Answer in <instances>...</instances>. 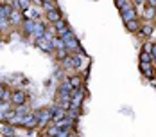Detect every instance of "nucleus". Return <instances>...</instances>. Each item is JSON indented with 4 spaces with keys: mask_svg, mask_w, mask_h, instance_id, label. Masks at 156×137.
<instances>
[{
    "mask_svg": "<svg viewBox=\"0 0 156 137\" xmlns=\"http://www.w3.org/2000/svg\"><path fill=\"white\" fill-rule=\"evenodd\" d=\"M38 124V119L31 116V114H27V116H23L22 117V126H25V128H34Z\"/></svg>",
    "mask_w": 156,
    "mask_h": 137,
    "instance_id": "obj_4",
    "label": "nucleus"
},
{
    "mask_svg": "<svg viewBox=\"0 0 156 137\" xmlns=\"http://www.w3.org/2000/svg\"><path fill=\"white\" fill-rule=\"evenodd\" d=\"M133 2H135V4H138V6H142V4H144L145 0H133Z\"/></svg>",
    "mask_w": 156,
    "mask_h": 137,
    "instance_id": "obj_28",
    "label": "nucleus"
},
{
    "mask_svg": "<svg viewBox=\"0 0 156 137\" xmlns=\"http://www.w3.org/2000/svg\"><path fill=\"white\" fill-rule=\"evenodd\" d=\"M36 45L40 47V49H41L43 52H47V54H50V52L54 51V47H52V44H50V42H47L45 38H38V40H36Z\"/></svg>",
    "mask_w": 156,
    "mask_h": 137,
    "instance_id": "obj_3",
    "label": "nucleus"
},
{
    "mask_svg": "<svg viewBox=\"0 0 156 137\" xmlns=\"http://www.w3.org/2000/svg\"><path fill=\"white\" fill-rule=\"evenodd\" d=\"M0 13L5 16V18H11V16H13V9H11L9 4H2V6H0Z\"/></svg>",
    "mask_w": 156,
    "mask_h": 137,
    "instance_id": "obj_8",
    "label": "nucleus"
},
{
    "mask_svg": "<svg viewBox=\"0 0 156 137\" xmlns=\"http://www.w3.org/2000/svg\"><path fill=\"white\" fill-rule=\"evenodd\" d=\"M154 74H156V72H154Z\"/></svg>",
    "mask_w": 156,
    "mask_h": 137,
    "instance_id": "obj_30",
    "label": "nucleus"
},
{
    "mask_svg": "<svg viewBox=\"0 0 156 137\" xmlns=\"http://www.w3.org/2000/svg\"><path fill=\"white\" fill-rule=\"evenodd\" d=\"M140 31H142V34H145V36H147V34H151L153 27H151V25H144V27H140Z\"/></svg>",
    "mask_w": 156,
    "mask_h": 137,
    "instance_id": "obj_23",
    "label": "nucleus"
},
{
    "mask_svg": "<svg viewBox=\"0 0 156 137\" xmlns=\"http://www.w3.org/2000/svg\"><path fill=\"white\" fill-rule=\"evenodd\" d=\"M43 6H45V9H47V11L56 9V6H54V0H43Z\"/></svg>",
    "mask_w": 156,
    "mask_h": 137,
    "instance_id": "obj_16",
    "label": "nucleus"
},
{
    "mask_svg": "<svg viewBox=\"0 0 156 137\" xmlns=\"http://www.w3.org/2000/svg\"><path fill=\"white\" fill-rule=\"evenodd\" d=\"M140 70L144 72V76L147 78V79H153L154 78V70H153L151 63H147V61H140Z\"/></svg>",
    "mask_w": 156,
    "mask_h": 137,
    "instance_id": "obj_1",
    "label": "nucleus"
},
{
    "mask_svg": "<svg viewBox=\"0 0 156 137\" xmlns=\"http://www.w3.org/2000/svg\"><path fill=\"white\" fill-rule=\"evenodd\" d=\"M70 61H72V67H79V65H81L79 56H70Z\"/></svg>",
    "mask_w": 156,
    "mask_h": 137,
    "instance_id": "obj_21",
    "label": "nucleus"
},
{
    "mask_svg": "<svg viewBox=\"0 0 156 137\" xmlns=\"http://www.w3.org/2000/svg\"><path fill=\"white\" fill-rule=\"evenodd\" d=\"M50 44H52V47H54L56 51H58V49H66V47H65V40H63V38H52V42H50Z\"/></svg>",
    "mask_w": 156,
    "mask_h": 137,
    "instance_id": "obj_11",
    "label": "nucleus"
},
{
    "mask_svg": "<svg viewBox=\"0 0 156 137\" xmlns=\"http://www.w3.org/2000/svg\"><path fill=\"white\" fill-rule=\"evenodd\" d=\"M126 27H127V31H131V32L140 31V25H138V22H136V20H129V22H126Z\"/></svg>",
    "mask_w": 156,
    "mask_h": 137,
    "instance_id": "obj_10",
    "label": "nucleus"
},
{
    "mask_svg": "<svg viewBox=\"0 0 156 137\" xmlns=\"http://www.w3.org/2000/svg\"><path fill=\"white\" fill-rule=\"evenodd\" d=\"M54 25H56V29L58 31H63V29H66V22H65V20H58V22H56V24H54Z\"/></svg>",
    "mask_w": 156,
    "mask_h": 137,
    "instance_id": "obj_18",
    "label": "nucleus"
},
{
    "mask_svg": "<svg viewBox=\"0 0 156 137\" xmlns=\"http://www.w3.org/2000/svg\"><path fill=\"white\" fill-rule=\"evenodd\" d=\"M34 117L38 119V124H45L50 119V110H38L34 112Z\"/></svg>",
    "mask_w": 156,
    "mask_h": 137,
    "instance_id": "obj_2",
    "label": "nucleus"
},
{
    "mask_svg": "<svg viewBox=\"0 0 156 137\" xmlns=\"http://www.w3.org/2000/svg\"><path fill=\"white\" fill-rule=\"evenodd\" d=\"M11 97H13V96L9 94V90H4V97H2V99H11Z\"/></svg>",
    "mask_w": 156,
    "mask_h": 137,
    "instance_id": "obj_26",
    "label": "nucleus"
},
{
    "mask_svg": "<svg viewBox=\"0 0 156 137\" xmlns=\"http://www.w3.org/2000/svg\"><path fill=\"white\" fill-rule=\"evenodd\" d=\"M122 13V18H124V22H129V20H136V11H135V7H126L120 11Z\"/></svg>",
    "mask_w": 156,
    "mask_h": 137,
    "instance_id": "obj_5",
    "label": "nucleus"
},
{
    "mask_svg": "<svg viewBox=\"0 0 156 137\" xmlns=\"http://www.w3.org/2000/svg\"><path fill=\"white\" fill-rule=\"evenodd\" d=\"M16 114L23 117V116H27V114H29V108L25 107V105H18V108H16Z\"/></svg>",
    "mask_w": 156,
    "mask_h": 137,
    "instance_id": "obj_13",
    "label": "nucleus"
},
{
    "mask_svg": "<svg viewBox=\"0 0 156 137\" xmlns=\"http://www.w3.org/2000/svg\"><path fill=\"white\" fill-rule=\"evenodd\" d=\"M2 97H4V89L0 87V99H2Z\"/></svg>",
    "mask_w": 156,
    "mask_h": 137,
    "instance_id": "obj_29",
    "label": "nucleus"
},
{
    "mask_svg": "<svg viewBox=\"0 0 156 137\" xmlns=\"http://www.w3.org/2000/svg\"><path fill=\"white\" fill-rule=\"evenodd\" d=\"M2 134H4V135H15V128H13V126H5V128L2 130Z\"/></svg>",
    "mask_w": 156,
    "mask_h": 137,
    "instance_id": "obj_19",
    "label": "nucleus"
},
{
    "mask_svg": "<svg viewBox=\"0 0 156 137\" xmlns=\"http://www.w3.org/2000/svg\"><path fill=\"white\" fill-rule=\"evenodd\" d=\"M144 51H145V52H151V51H153V44H145V45H144Z\"/></svg>",
    "mask_w": 156,
    "mask_h": 137,
    "instance_id": "obj_25",
    "label": "nucleus"
},
{
    "mask_svg": "<svg viewBox=\"0 0 156 137\" xmlns=\"http://www.w3.org/2000/svg\"><path fill=\"white\" fill-rule=\"evenodd\" d=\"M18 6L25 11V9H29V0H18Z\"/></svg>",
    "mask_w": 156,
    "mask_h": 137,
    "instance_id": "obj_22",
    "label": "nucleus"
},
{
    "mask_svg": "<svg viewBox=\"0 0 156 137\" xmlns=\"http://www.w3.org/2000/svg\"><path fill=\"white\" fill-rule=\"evenodd\" d=\"M145 2H147L151 7H154V9H156V0H145Z\"/></svg>",
    "mask_w": 156,
    "mask_h": 137,
    "instance_id": "obj_27",
    "label": "nucleus"
},
{
    "mask_svg": "<svg viewBox=\"0 0 156 137\" xmlns=\"http://www.w3.org/2000/svg\"><path fill=\"white\" fill-rule=\"evenodd\" d=\"M117 7L122 11V9H126V7H133V6L129 4V0H117Z\"/></svg>",
    "mask_w": 156,
    "mask_h": 137,
    "instance_id": "obj_14",
    "label": "nucleus"
},
{
    "mask_svg": "<svg viewBox=\"0 0 156 137\" xmlns=\"http://www.w3.org/2000/svg\"><path fill=\"white\" fill-rule=\"evenodd\" d=\"M25 99H27V96H25V92H22V90H18L13 94V97H11V101L15 103V105H23L25 103Z\"/></svg>",
    "mask_w": 156,
    "mask_h": 137,
    "instance_id": "obj_6",
    "label": "nucleus"
},
{
    "mask_svg": "<svg viewBox=\"0 0 156 137\" xmlns=\"http://www.w3.org/2000/svg\"><path fill=\"white\" fill-rule=\"evenodd\" d=\"M34 24H36L34 20H27V22L23 24V29H25L27 34H32V32H34Z\"/></svg>",
    "mask_w": 156,
    "mask_h": 137,
    "instance_id": "obj_12",
    "label": "nucleus"
},
{
    "mask_svg": "<svg viewBox=\"0 0 156 137\" xmlns=\"http://www.w3.org/2000/svg\"><path fill=\"white\" fill-rule=\"evenodd\" d=\"M154 11H156L154 7H151V6H149V9H147V11H145V15H147V16H149V18H151V16L154 15Z\"/></svg>",
    "mask_w": 156,
    "mask_h": 137,
    "instance_id": "obj_24",
    "label": "nucleus"
},
{
    "mask_svg": "<svg viewBox=\"0 0 156 137\" xmlns=\"http://www.w3.org/2000/svg\"><path fill=\"white\" fill-rule=\"evenodd\" d=\"M47 18L50 20V22H58V20H61V15H59V11L58 9H52V11H47Z\"/></svg>",
    "mask_w": 156,
    "mask_h": 137,
    "instance_id": "obj_9",
    "label": "nucleus"
},
{
    "mask_svg": "<svg viewBox=\"0 0 156 137\" xmlns=\"http://www.w3.org/2000/svg\"><path fill=\"white\" fill-rule=\"evenodd\" d=\"M140 61H147V63H151V61H153V54L144 51V52L140 54Z\"/></svg>",
    "mask_w": 156,
    "mask_h": 137,
    "instance_id": "obj_15",
    "label": "nucleus"
},
{
    "mask_svg": "<svg viewBox=\"0 0 156 137\" xmlns=\"http://www.w3.org/2000/svg\"><path fill=\"white\" fill-rule=\"evenodd\" d=\"M45 32H47V29H45V25H43V24H40V22H36V24H34V32H32V34H36L38 38H43V36H45Z\"/></svg>",
    "mask_w": 156,
    "mask_h": 137,
    "instance_id": "obj_7",
    "label": "nucleus"
},
{
    "mask_svg": "<svg viewBox=\"0 0 156 137\" xmlns=\"http://www.w3.org/2000/svg\"><path fill=\"white\" fill-rule=\"evenodd\" d=\"M68 81H70V85H72V87H74V89H79V87H81V78H72V79H68Z\"/></svg>",
    "mask_w": 156,
    "mask_h": 137,
    "instance_id": "obj_17",
    "label": "nucleus"
},
{
    "mask_svg": "<svg viewBox=\"0 0 156 137\" xmlns=\"http://www.w3.org/2000/svg\"><path fill=\"white\" fill-rule=\"evenodd\" d=\"M66 52H68V49H58V58L59 60H65L66 58Z\"/></svg>",
    "mask_w": 156,
    "mask_h": 137,
    "instance_id": "obj_20",
    "label": "nucleus"
}]
</instances>
